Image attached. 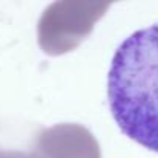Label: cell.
<instances>
[{
  "instance_id": "6da1fadb",
  "label": "cell",
  "mask_w": 158,
  "mask_h": 158,
  "mask_svg": "<svg viewBox=\"0 0 158 158\" xmlns=\"http://www.w3.org/2000/svg\"><path fill=\"white\" fill-rule=\"evenodd\" d=\"M107 87L119 129L158 152V23L135 31L116 48Z\"/></svg>"
},
{
  "instance_id": "7a4b0ae2",
  "label": "cell",
  "mask_w": 158,
  "mask_h": 158,
  "mask_svg": "<svg viewBox=\"0 0 158 158\" xmlns=\"http://www.w3.org/2000/svg\"><path fill=\"white\" fill-rule=\"evenodd\" d=\"M109 3H54L39 22V44L45 53L70 51L93 28Z\"/></svg>"
},
{
  "instance_id": "3957f363",
  "label": "cell",
  "mask_w": 158,
  "mask_h": 158,
  "mask_svg": "<svg viewBox=\"0 0 158 158\" xmlns=\"http://www.w3.org/2000/svg\"><path fill=\"white\" fill-rule=\"evenodd\" d=\"M33 153L36 158H99V146L85 129L64 124L45 130Z\"/></svg>"
},
{
  "instance_id": "277c9868",
  "label": "cell",
  "mask_w": 158,
  "mask_h": 158,
  "mask_svg": "<svg viewBox=\"0 0 158 158\" xmlns=\"http://www.w3.org/2000/svg\"><path fill=\"white\" fill-rule=\"evenodd\" d=\"M0 158H36V155L31 152H22V150H5L0 149Z\"/></svg>"
}]
</instances>
